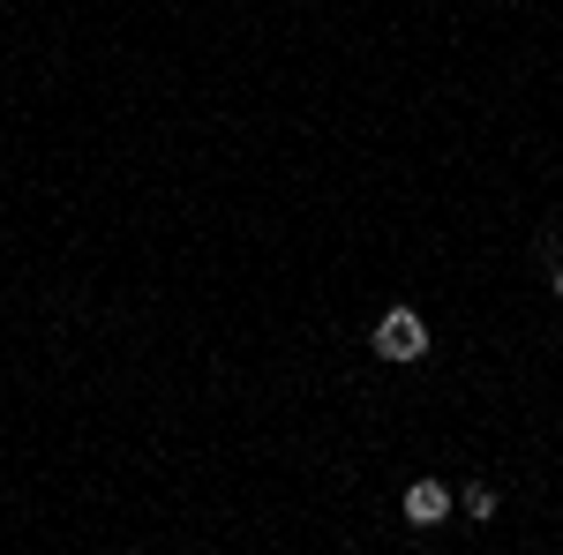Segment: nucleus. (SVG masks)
<instances>
[{
  "label": "nucleus",
  "mask_w": 563,
  "mask_h": 555,
  "mask_svg": "<svg viewBox=\"0 0 563 555\" xmlns=\"http://www.w3.org/2000/svg\"><path fill=\"white\" fill-rule=\"evenodd\" d=\"M368 345H376L384 360H421V353H429V323H421L413 308H384V323L368 331Z\"/></svg>",
  "instance_id": "obj_1"
},
{
  "label": "nucleus",
  "mask_w": 563,
  "mask_h": 555,
  "mask_svg": "<svg viewBox=\"0 0 563 555\" xmlns=\"http://www.w3.org/2000/svg\"><path fill=\"white\" fill-rule=\"evenodd\" d=\"M443 511H451L443 480H413V488H406V525H435Z\"/></svg>",
  "instance_id": "obj_2"
},
{
  "label": "nucleus",
  "mask_w": 563,
  "mask_h": 555,
  "mask_svg": "<svg viewBox=\"0 0 563 555\" xmlns=\"http://www.w3.org/2000/svg\"><path fill=\"white\" fill-rule=\"evenodd\" d=\"M459 511L488 525V518H496V488H466V496H459Z\"/></svg>",
  "instance_id": "obj_3"
},
{
  "label": "nucleus",
  "mask_w": 563,
  "mask_h": 555,
  "mask_svg": "<svg viewBox=\"0 0 563 555\" xmlns=\"http://www.w3.org/2000/svg\"><path fill=\"white\" fill-rule=\"evenodd\" d=\"M556 300H563V270H556Z\"/></svg>",
  "instance_id": "obj_4"
}]
</instances>
